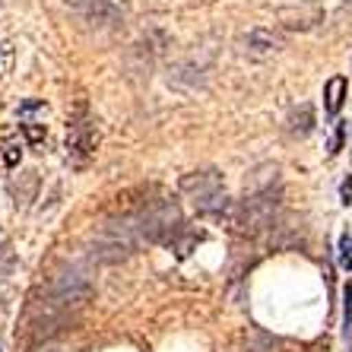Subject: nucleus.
Segmentation results:
<instances>
[{"mask_svg": "<svg viewBox=\"0 0 352 352\" xmlns=\"http://www.w3.org/2000/svg\"><path fill=\"white\" fill-rule=\"evenodd\" d=\"M92 292V279L89 270L80 267V263H70L58 276H51L48 289H45V311L51 314H60V311H70V308H80Z\"/></svg>", "mask_w": 352, "mask_h": 352, "instance_id": "obj_3", "label": "nucleus"}, {"mask_svg": "<svg viewBox=\"0 0 352 352\" xmlns=\"http://www.w3.org/2000/svg\"><path fill=\"white\" fill-rule=\"evenodd\" d=\"M343 98H346V80H343V76H333V80H327V86H324V108H327L330 118L340 115Z\"/></svg>", "mask_w": 352, "mask_h": 352, "instance_id": "obj_14", "label": "nucleus"}, {"mask_svg": "<svg viewBox=\"0 0 352 352\" xmlns=\"http://www.w3.org/2000/svg\"><path fill=\"white\" fill-rule=\"evenodd\" d=\"M343 137H346V127L343 124H336V131H333V137H330V156H336V153H340V149H343Z\"/></svg>", "mask_w": 352, "mask_h": 352, "instance_id": "obj_22", "label": "nucleus"}, {"mask_svg": "<svg viewBox=\"0 0 352 352\" xmlns=\"http://www.w3.org/2000/svg\"><path fill=\"white\" fill-rule=\"evenodd\" d=\"M48 115V105H45V102H23V105L16 108V118L19 121H35V118H45Z\"/></svg>", "mask_w": 352, "mask_h": 352, "instance_id": "obj_17", "label": "nucleus"}, {"mask_svg": "<svg viewBox=\"0 0 352 352\" xmlns=\"http://www.w3.org/2000/svg\"><path fill=\"white\" fill-rule=\"evenodd\" d=\"M10 197L16 206H29L38 197V175L35 172H19L16 178L10 181Z\"/></svg>", "mask_w": 352, "mask_h": 352, "instance_id": "obj_12", "label": "nucleus"}, {"mask_svg": "<svg viewBox=\"0 0 352 352\" xmlns=\"http://www.w3.org/2000/svg\"><path fill=\"white\" fill-rule=\"evenodd\" d=\"M320 13L314 3H298V7H289L279 13V23L286 25L289 32H308V29H314V25L320 23Z\"/></svg>", "mask_w": 352, "mask_h": 352, "instance_id": "obj_10", "label": "nucleus"}, {"mask_svg": "<svg viewBox=\"0 0 352 352\" xmlns=\"http://www.w3.org/2000/svg\"><path fill=\"white\" fill-rule=\"evenodd\" d=\"M200 241H204V232H197V229H188V226H184V229L178 232V235H175V241L168 248H172L175 251V257H188L190 251H194L197 245H200Z\"/></svg>", "mask_w": 352, "mask_h": 352, "instance_id": "obj_15", "label": "nucleus"}, {"mask_svg": "<svg viewBox=\"0 0 352 352\" xmlns=\"http://www.w3.org/2000/svg\"><path fill=\"white\" fill-rule=\"evenodd\" d=\"M168 86H178V89H200L210 80V54L197 51V54H188V58L168 64V74H165Z\"/></svg>", "mask_w": 352, "mask_h": 352, "instance_id": "obj_6", "label": "nucleus"}, {"mask_svg": "<svg viewBox=\"0 0 352 352\" xmlns=\"http://www.w3.org/2000/svg\"><path fill=\"white\" fill-rule=\"evenodd\" d=\"M270 188H279V165L263 162L257 168H251V175L245 178V194H257V190H270Z\"/></svg>", "mask_w": 352, "mask_h": 352, "instance_id": "obj_11", "label": "nucleus"}, {"mask_svg": "<svg viewBox=\"0 0 352 352\" xmlns=\"http://www.w3.org/2000/svg\"><path fill=\"white\" fill-rule=\"evenodd\" d=\"M82 16L98 32H111V29H118L124 23V10L118 7L115 0H89L82 7Z\"/></svg>", "mask_w": 352, "mask_h": 352, "instance_id": "obj_8", "label": "nucleus"}, {"mask_svg": "<svg viewBox=\"0 0 352 352\" xmlns=\"http://www.w3.org/2000/svg\"><path fill=\"white\" fill-rule=\"evenodd\" d=\"M340 267H343L346 273H352V235L349 232L340 238Z\"/></svg>", "mask_w": 352, "mask_h": 352, "instance_id": "obj_20", "label": "nucleus"}, {"mask_svg": "<svg viewBox=\"0 0 352 352\" xmlns=\"http://www.w3.org/2000/svg\"><path fill=\"white\" fill-rule=\"evenodd\" d=\"M13 267V254H10V245H7V235L0 232V273Z\"/></svg>", "mask_w": 352, "mask_h": 352, "instance_id": "obj_21", "label": "nucleus"}, {"mask_svg": "<svg viewBox=\"0 0 352 352\" xmlns=\"http://www.w3.org/2000/svg\"><path fill=\"white\" fill-rule=\"evenodd\" d=\"M279 48H283V38L270 29H251V32L241 35V51L254 60L273 58V54H279Z\"/></svg>", "mask_w": 352, "mask_h": 352, "instance_id": "obj_9", "label": "nucleus"}, {"mask_svg": "<svg viewBox=\"0 0 352 352\" xmlns=\"http://www.w3.org/2000/svg\"><path fill=\"white\" fill-rule=\"evenodd\" d=\"M137 219H140L143 241H153V245H162V248L172 245L175 235L184 229V216H181L178 204L168 200V197H156V200H149V204L137 213Z\"/></svg>", "mask_w": 352, "mask_h": 352, "instance_id": "obj_4", "label": "nucleus"}, {"mask_svg": "<svg viewBox=\"0 0 352 352\" xmlns=\"http://www.w3.org/2000/svg\"><path fill=\"white\" fill-rule=\"evenodd\" d=\"M279 216H283V190L270 188V190H257V194H245V200H238L232 206L229 226L238 235L257 238L263 232L276 229Z\"/></svg>", "mask_w": 352, "mask_h": 352, "instance_id": "obj_2", "label": "nucleus"}, {"mask_svg": "<svg viewBox=\"0 0 352 352\" xmlns=\"http://www.w3.org/2000/svg\"><path fill=\"white\" fill-rule=\"evenodd\" d=\"M286 131L292 133V137H308V133L314 131V108L311 105H298L289 115V124H286Z\"/></svg>", "mask_w": 352, "mask_h": 352, "instance_id": "obj_13", "label": "nucleus"}, {"mask_svg": "<svg viewBox=\"0 0 352 352\" xmlns=\"http://www.w3.org/2000/svg\"><path fill=\"white\" fill-rule=\"evenodd\" d=\"M165 48H168L165 32H159V29L143 32L137 41H133V48H131V70L137 76H149V70L156 67V60L165 54Z\"/></svg>", "mask_w": 352, "mask_h": 352, "instance_id": "obj_7", "label": "nucleus"}, {"mask_svg": "<svg viewBox=\"0 0 352 352\" xmlns=\"http://www.w3.org/2000/svg\"><path fill=\"white\" fill-rule=\"evenodd\" d=\"M340 197H343V204H349V200H352V175L343 181V190H340Z\"/></svg>", "mask_w": 352, "mask_h": 352, "instance_id": "obj_23", "label": "nucleus"}, {"mask_svg": "<svg viewBox=\"0 0 352 352\" xmlns=\"http://www.w3.org/2000/svg\"><path fill=\"white\" fill-rule=\"evenodd\" d=\"M181 194L188 197L194 210L206 219H216V222H229L232 216V197L226 190V178H222L219 168H197V172L184 175L181 178Z\"/></svg>", "mask_w": 352, "mask_h": 352, "instance_id": "obj_1", "label": "nucleus"}, {"mask_svg": "<svg viewBox=\"0 0 352 352\" xmlns=\"http://www.w3.org/2000/svg\"><path fill=\"white\" fill-rule=\"evenodd\" d=\"M19 159H23V143H3L0 146V162L7 168H19Z\"/></svg>", "mask_w": 352, "mask_h": 352, "instance_id": "obj_18", "label": "nucleus"}, {"mask_svg": "<svg viewBox=\"0 0 352 352\" xmlns=\"http://www.w3.org/2000/svg\"><path fill=\"white\" fill-rule=\"evenodd\" d=\"M343 336H352V286L343 289Z\"/></svg>", "mask_w": 352, "mask_h": 352, "instance_id": "obj_19", "label": "nucleus"}, {"mask_svg": "<svg viewBox=\"0 0 352 352\" xmlns=\"http://www.w3.org/2000/svg\"><path fill=\"white\" fill-rule=\"evenodd\" d=\"M19 133L29 146H41L45 140H48V131H45V124L38 121H19Z\"/></svg>", "mask_w": 352, "mask_h": 352, "instance_id": "obj_16", "label": "nucleus"}, {"mask_svg": "<svg viewBox=\"0 0 352 352\" xmlns=\"http://www.w3.org/2000/svg\"><path fill=\"white\" fill-rule=\"evenodd\" d=\"M98 149V127L96 118L89 115L86 102H76V111L67 124V162L74 168H86L96 159Z\"/></svg>", "mask_w": 352, "mask_h": 352, "instance_id": "obj_5", "label": "nucleus"}]
</instances>
